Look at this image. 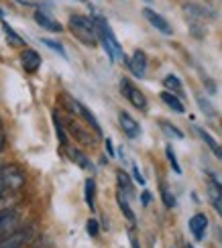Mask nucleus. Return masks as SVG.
Returning <instances> with one entry per match:
<instances>
[{
    "label": "nucleus",
    "mask_w": 222,
    "mask_h": 248,
    "mask_svg": "<svg viewBox=\"0 0 222 248\" xmlns=\"http://www.w3.org/2000/svg\"><path fill=\"white\" fill-rule=\"evenodd\" d=\"M31 232L29 230H18V232H10L4 238H0V248H23L29 240Z\"/></svg>",
    "instance_id": "11"
},
{
    "label": "nucleus",
    "mask_w": 222,
    "mask_h": 248,
    "mask_svg": "<svg viewBox=\"0 0 222 248\" xmlns=\"http://www.w3.org/2000/svg\"><path fill=\"white\" fill-rule=\"evenodd\" d=\"M0 179H2L4 189L18 191L25 185V173L17 165H4V167H0Z\"/></svg>",
    "instance_id": "3"
},
{
    "label": "nucleus",
    "mask_w": 222,
    "mask_h": 248,
    "mask_svg": "<svg viewBox=\"0 0 222 248\" xmlns=\"http://www.w3.org/2000/svg\"><path fill=\"white\" fill-rule=\"evenodd\" d=\"M69 29H71L73 37L78 41H82L84 45L94 47L98 43V33H96L94 18H90L86 15H71L69 16Z\"/></svg>",
    "instance_id": "2"
},
{
    "label": "nucleus",
    "mask_w": 222,
    "mask_h": 248,
    "mask_svg": "<svg viewBox=\"0 0 222 248\" xmlns=\"http://www.w3.org/2000/svg\"><path fill=\"white\" fill-rule=\"evenodd\" d=\"M133 175H135V181H137V183L145 185V177L141 175V171H139V167H137V165H133Z\"/></svg>",
    "instance_id": "30"
},
{
    "label": "nucleus",
    "mask_w": 222,
    "mask_h": 248,
    "mask_svg": "<svg viewBox=\"0 0 222 248\" xmlns=\"http://www.w3.org/2000/svg\"><path fill=\"white\" fill-rule=\"evenodd\" d=\"M131 248H141V244H139V240H137V236L131 232Z\"/></svg>",
    "instance_id": "32"
},
{
    "label": "nucleus",
    "mask_w": 222,
    "mask_h": 248,
    "mask_svg": "<svg viewBox=\"0 0 222 248\" xmlns=\"http://www.w3.org/2000/svg\"><path fill=\"white\" fill-rule=\"evenodd\" d=\"M94 25H96V33H98V41L102 43L104 51L108 53L110 61H122L124 59V51H122V45L119 43V39H116L112 27L108 25V20L96 15L94 16Z\"/></svg>",
    "instance_id": "1"
},
{
    "label": "nucleus",
    "mask_w": 222,
    "mask_h": 248,
    "mask_svg": "<svg viewBox=\"0 0 222 248\" xmlns=\"http://www.w3.org/2000/svg\"><path fill=\"white\" fill-rule=\"evenodd\" d=\"M116 202H119V208L122 210V214H124V218L129 220L131 224H135L137 222V218H135V212H133V208H131V203H129V198L126 195H122L120 191L116 193Z\"/></svg>",
    "instance_id": "20"
},
{
    "label": "nucleus",
    "mask_w": 222,
    "mask_h": 248,
    "mask_svg": "<svg viewBox=\"0 0 222 248\" xmlns=\"http://www.w3.org/2000/svg\"><path fill=\"white\" fill-rule=\"evenodd\" d=\"M2 18H4V10H2V8H0V20H2Z\"/></svg>",
    "instance_id": "36"
},
{
    "label": "nucleus",
    "mask_w": 222,
    "mask_h": 248,
    "mask_svg": "<svg viewBox=\"0 0 222 248\" xmlns=\"http://www.w3.org/2000/svg\"><path fill=\"white\" fill-rule=\"evenodd\" d=\"M129 69H131V74L135 78H139V79H143L147 76V55H145V51H141V49L135 51L133 57L129 59Z\"/></svg>",
    "instance_id": "9"
},
{
    "label": "nucleus",
    "mask_w": 222,
    "mask_h": 248,
    "mask_svg": "<svg viewBox=\"0 0 222 248\" xmlns=\"http://www.w3.org/2000/svg\"><path fill=\"white\" fill-rule=\"evenodd\" d=\"M159 98L163 100V104H165L167 108H171L173 112H177V114H184V112H186L184 102L179 100L175 94H171V92H161V96H159Z\"/></svg>",
    "instance_id": "14"
},
{
    "label": "nucleus",
    "mask_w": 222,
    "mask_h": 248,
    "mask_svg": "<svg viewBox=\"0 0 222 248\" xmlns=\"http://www.w3.org/2000/svg\"><path fill=\"white\" fill-rule=\"evenodd\" d=\"M0 25H2V29H4V35H6V41H8V45H13V47H25V39L20 37V35L17 33V31H15L13 27H10V25L6 23L4 18L0 20Z\"/></svg>",
    "instance_id": "17"
},
{
    "label": "nucleus",
    "mask_w": 222,
    "mask_h": 248,
    "mask_svg": "<svg viewBox=\"0 0 222 248\" xmlns=\"http://www.w3.org/2000/svg\"><path fill=\"white\" fill-rule=\"evenodd\" d=\"M220 126H222V120H220Z\"/></svg>",
    "instance_id": "38"
},
{
    "label": "nucleus",
    "mask_w": 222,
    "mask_h": 248,
    "mask_svg": "<svg viewBox=\"0 0 222 248\" xmlns=\"http://www.w3.org/2000/svg\"><path fill=\"white\" fill-rule=\"evenodd\" d=\"M165 155H167L169 163H171V169L179 175V173H182V167H179V161H177V157H175V149L171 147V144H167V147H165Z\"/></svg>",
    "instance_id": "26"
},
{
    "label": "nucleus",
    "mask_w": 222,
    "mask_h": 248,
    "mask_svg": "<svg viewBox=\"0 0 222 248\" xmlns=\"http://www.w3.org/2000/svg\"><path fill=\"white\" fill-rule=\"evenodd\" d=\"M2 191H4V185H2V179H0V195H2Z\"/></svg>",
    "instance_id": "35"
},
{
    "label": "nucleus",
    "mask_w": 222,
    "mask_h": 248,
    "mask_svg": "<svg viewBox=\"0 0 222 248\" xmlns=\"http://www.w3.org/2000/svg\"><path fill=\"white\" fill-rule=\"evenodd\" d=\"M151 198H153V195H151L149 191H143V195H141V203H143V205H149V203H151Z\"/></svg>",
    "instance_id": "31"
},
{
    "label": "nucleus",
    "mask_w": 222,
    "mask_h": 248,
    "mask_svg": "<svg viewBox=\"0 0 222 248\" xmlns=\"http://www.w3.org/2000/svg\"><path fill=\"white\" fill-rule=\"evenodd\" d=\"M120 94H122L126 100H129L135 108L147 110V98H145V94L133 84L129 78H122V79H120Z\"/></svg>",
    "instance_id": "5"
},
{
    "label": "nucleus",
    "mask_w": 222,
    "mask_h": 248,
    "mask_svg": "<svg viewBox=\"0 0 222 248\" xmlns=\"http://www.w3.org/2000/svg\"><path fill=\"white\" fill-rule=\"evenodd\" d=\"M2 149H4V132L0 130V153H2Z\"/></svg>",
    "instance_id": "34"
},
{
    "label": "nucleus",
    "mask_w": 222,
    "mask_h": 248,
    "mask_svg": "<svg viewBox=\"0 0 222 248\" xmlns=\"http://www.w3.org/2000/svg\"><path fill=\"white\" fill-rule=\"evenodd\" d=\"M84 198H86V203H88V208L94 212V198H96V181H94L92 177L86 181V185H84Z\"/></svg>",
    "instance_id": "23"
},
{
    "label": "nucleus",
    "mask_w": 222,
    "mask_h": 248,
    "mask_svg": "<svg viewBox=\"0 0 222 248\" xmlns=\"http://www.w3.org/2000/svg\"><path fill=\"white\" fill-rule=\"evenodd\" d=\"M159 191H161V198H163L165 208H175V205H177V202H175V195H173V193H169V189H167V185H165V183H161Z\"/></svg>",
    "instance_id": "25"
},
{
    "label": "nucleus",
    "mask_w": 222,
    "mask_h": 248,
    "mask_svg": "<svg viewBox=\"0 0 222 248\" xmlns=\"http://www.w3.org/2000/svg\"><path fill=\"white\" fill-rule=\"evenodd\" d=\"M208 195H210V203H212V208L216 210V214L222 218V195L218 193V189L214 187L212 183H208Z\"/></svg>",
    "instance_id": "24"
},
{
    "label": "nucleus",
    "mask_w": 222,
    "mask_h": 248,
    "mask_svg": "<svg viewBox=\"0 0 222 248\" xmlns=\"http://www.w3.org/2000/svg\"><path fill=\"white\" fill-rule=\"evenodd\" d=\"M159 128L163 130L165 137H169V139H175V140H182L184 139V132L179 130L175 124L169 122V120H159Z\"/></svg>",
    "instance_id": "22"
},
{
    "label": "nucleus",
    "mask_w": 222,
    "mask_h": 248,
    "mask_svg": "<svg viewBox=\"0 0 222 248\" xmlns=\"http://www.w3.org/2000/svg\"><path fill=\"white\" fill-rule=\"evenodd\" d=\"M189 232L194 234L196 240H204L206 236V230H208V216L206 214H194L189 218Z\"/></svg>",
    "instance_id": "10"
},
{
    "label": "nucleus",
    "mask_w": 222,
    "mask_h": 248,
    "mask_svg": "<svg viewBox=\"0 0 222 248\" xmlns=\"http://www.w3.org/2000/svg\"><path fill=\"white\" fill-rule=\"evenodd\" d=\"M116 181H119V191L122 193V195H135V189H133V181H131V177L126 175L122 169H119L116 171Z\"/></svg>",
    "instance_id": "18"
},
{
    "label": "nucleus",
    "mask_w": 222,
    "mask_h": 248,
    "mask_svg": "<svg viewBox=\"0 0 222 248\" xmlns=\"http://www.w3.org/2000/svg\"><path fill=\"white\" fill-rule=\"evenodd\" d=\"M53 124H55V130H57V139H59V144H61V147H68V137H66V130H63L61 122H59L57 112H53Z\"/></svg>",
    "instance_id": "27"
},
{
    "label": "nucleus",
    "mask_w": 222,
    "mask_h": 248,
    "mask_svg": "<svg viewBox=\"0 0 222 248\" xmlns=\"http://www.w3.org/2000/svg\"><path fill=\"white\" fill-rule=\"evenodd\" d=\"M184 13L188 15V18L192 20V27L196 23H202L208 18H216V10L210 8L208 4H202V2H186L184 4Z\"/></svg>",
    "instance_id": "4"
},
{
    "label": "nucleus",
    "mask_w": 222,
    "mask_h": 248,
    "mask_svg": "<svg viewBox=\"0 0 222 248\" xmlns=\"http://www.w3.org/2000/svg\"><path fill=\"white\" fill-rule=\"evenodd\" d=\"M147 2H151V0H147Z\"/></svg>",
    "instance_id": "39"
},
{
    "label": "nucleus",
    "mask_w": 222,
    "mask_h": 248,
    "mask_svg": "<svg viewBox=\"0 0 222 248\" xmlns=\"http://www.w3.org/2000/svg\"><path fill=\"white\" fill-rule=\"evenodd\" d=\"M106 149H108V155H110V157H114V147H112V140H110V139L106 140Z\"/></svg>",
    "instance_id": "33"
},
{
    "label": "nucleus",
    "mask_w": 222,
    "mask_h": 248,
    "mask_svg": "<svg viewBox=\"0 0 222 248\" xmlns=\"http://www.w3.org/2000/svg\"><path fill=\"white\" fill-rule=\"evenodd\" d=\"M35 23H37L41 29L49 31V33H61V31H63L61 23H57L53 16L47 15V13H43V10H35Z\"/></svg>",
    "instance_id": "13"
},
{
    "label": "nucleus",
    "mask_w": 222,
    "mask_h": 248,
    "mask_svg": "<svg viewBox=\"0 0 222 248\" xmlns=\"http://www.w3.org/2000/svg\"><path fill=\"white\" fill-rule=\"evenodd\" d=\"M119 124H120L122 132L129 139H139L141 137V124H139V120H137V118H133L129 112H124V110L119 112Z\"/></svg>",
    "instance_id": "8"
},
{
    "label": "nucleus",
    "mask_w": 222,
    "mask_h": 248,
    "mask_svg": "<svg viewBox=\"0 0 222 248\" xmlns=\"http://www.w3.org/2000/svg\"><path fill=\"white\" fill-rule=\"evenodd\" d=\"M184 248H194V246H192V244H186V246H184Z\"/></svg>",
    "instance_id": "37"
},
{
    "label": "nucleus",
    "mask_w": 222,
    "mask_h": 248,
    "mask_svg": "<svg viewBox=\"0 0 222 248\" xmlns=\"http://www.w3.org/2000/svg\"><path fill=\"white\" fill-rule=\"evenodd\" d=\"M66 100H68L66 104H68V106H69V108H71L73 112H76V114H80V116H82L84 120H86V122L90 124V126H92V130H94V132H96L98 137H100V134H102V126H100V122L96 120V116H94L92 112H90V110H88L86 106H84L82 102H78L76 98H71V96H66Z\"/></svg>",
    "instance_id": "6"
},
{
    "label": "nucleus",
    "mask_w": 222,
    "mask_h": 248,
    "mask_svg": "<svg viewBox=\"0 0 222 248\" xmlns=\"http://www.w3.org/2000/svg\"><path fill=\"white\" fill-rule=\"evenodd\" d=\"M143 16L149 20V25L155 27L157 31H159V33H163V35H171V33H173V29H171V25H169V20H167L163 15L155 13L153 8L145 6V8H143Z\"/></svg>",
    "instance_id": "7"
},
{
    "label": "nucleus",
    "mask_w": 222,
    "mask_h": 248,
    "mask_svg": "<svg viewBox=\"0 0 222 248\" xmlns=\"http://www.w3.org/2000/svg\"><path fill=\"white\" fill-rule=\"evenodd\" d=\"M43 45H47L49 49H53L55 53H59L63 59H68V53H66V47H63L59 41H53V39H43Z\"/></svg>",
    "instance_id": "28"
},
{
    "label": "nucleus",
    "mask_w": 222,
    "mask_h": 248,
    "mask_svg": "<svg viewBox=\"0 0 222 248\" xmlns=\"http://www.w3.org/2000/svg\"><path fill=\"white\" fill-rule=\"evenodd\" d=\"M69 153V157H71V161L78 165L80 169H86V171H94V163L84 155V151H80V149H69L68 151Z\"/></svg>",
    "instance_id": "16"
},
{
    "label": "nucleus",
    "mask_w": 222,
    "mask_h": 248,
    "mask_svg": "<svg viewBox=\"0 0 222 248\" xmlns=\"http://www.w3.org/2000/svg\"><path fill=\"white\" fill-rule=\"evenodd\" d=\"M86 230H88L90 236H98V232H100V224L94 220V218H90V220L86 222Z\"/></svg>",
    "instance_id": "29"
},
{
    "label": "nucleus",
    "mask_w": 222,
    "mask_h": 248,
    "mask_svg": "<svg viewBox=\"0 0 222 248\" xmlns=\"http://www.w3.org/2000/svg\"><path fill=\"white\" fill-rule=\"evenodd\" d=\"M20 65H23L27 74H35L41 67V55L35 49H23V53H20Z\"/></svg>",
    "instance_id": "12"
},
{
    "label": "nucleus",
    "mask_w": 222,
    "mask_h": 248,
    "mask_svg": "<svg viewBox=\"0 0 222 248\" xmlns=\"http://www.w3.org/2000/svg\"><path fill=\"white\" fill-rule=\"evenodd\" d=\"M196 102H198V106H200V110H202L204 112V114L210 118V120H214V118H218V114H216V108L212 106V102H210L206 96H202V94H200V92H198V94H196Z\"/></svg>",
    "instance_id": "19"
},
{
    "label": "nucleus",
    "mask_w": 222,
    "mask_h": 248,
    "mask_svg": "<svg viewBox=\"0 0 222 248\" xmlns=\"http://www.w3.org/2000/svg\"><path fill=\"white\" fill-rule=\"evenodd\" d=\"M163 86H165V92H171V94H184L182 79H179L177 76H173V74L163 78Z\"/></svg>",
    "instance_id": "21"
},
{
    "label": "nucleus",
    "mask_w": 222,
    "mask_h": 248,
    "mask_svg": "<svg viewBox=\"0 0 222 248\" xmlns=\"http://www.w3.org/2000/svg\"><path fill=\"white\" fill-rule=\"evenodd\" d=\"M196 132L200 134V139H202V140L208 144V149L214 153V157L222 161V147H220V144H218V142L212 139V134H210L208 130H204V128H200V126H196Z\"/></svg>",
    "instance_id": "15"
}]
</instances>
